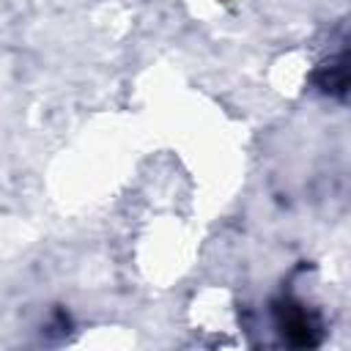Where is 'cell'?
Wrapping results in <instances>:
<instances>
[{
	"label": "cell",
	"mask_w": 351,
	"mask_h": 351,
	"mask_svg": "<svg viewBox=\"0 0 351 351\" xmlns=\"http://www.w3.org/2000/svg\"><path fill=\"white\" fill-rule=\"evenodd\" d=\"M277 326L282 332V337L291 346H318L321 343V324L318 318L299 302L285 299L277 304Z\"/></svg>",
	"instance_id": "cell-1"
}]
</instances>
